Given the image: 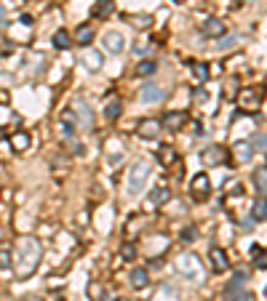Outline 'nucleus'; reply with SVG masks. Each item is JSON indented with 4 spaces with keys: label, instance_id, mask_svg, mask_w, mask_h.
Wrapping results in <instances>:
<instances>
[{
    "label": "nucleus",
    "instance_id": "obj_1",
    "mask_svg": "<svg viewBox=\"0 0 267 301\" xmlns=\"http://www.w3.org/2000/svg\"><path fill=\"white\" fill-rule=\"evenodd\" d=\"M40 256H43V248L38 243V237H22L16 245V272L22 280H27L32 272L38 269L40 264Z\"/></svg>",
    "mask_w": 267,
    "mask_h": 301
},
{
    "label": "nucleus",
    "instance_id": "obj_2",
    "mask_svg": "<svg viewBox=\"0 0 267 301\" xmlns=\"http://www.w3.org/2000/svg\"><path fill=\"white\" fill-rule=\"evenodd\" d=\"M150 179V163L147 160H134L128 166V176H126V192L128 195H139L145 189Z\"/></svg>",
    "mask_w": 267,
    "mask_h": 301
},
{
    "label": "nucleus",
    "instance_id": "obj_3",
    "mask_svg": "<svg viewBox=\"0 0 267 301\" xmlns=\"http://www.w3.org/2000/svg\"><path fill=\"white\" fill-rule=\"evenodd\" d=\"M235 99H238L240 112H254V109H259V104H262L265 91H262V86H249V88L238 91Z\"/></svg>",
    "mask_w": 267,
    "mask_h": 301
},
{
    "label": "nucleus",
    "instance_id": "obj_4",
    "mask_svg": "<svg viewBox=\"0 0 267 301\" xmlns=\"http://www.w3.org/2000/svg\"><path fill=\"white\" fill-rule=\"evenodd\" d=\"M177 269L185 274L187 280H195V283H200L203 280V267H200L198 256H190V253H182L177 259Z\"/></svg>",
    "mask_w": 267,
    "mask_h": 301
},
{
    "label": "nucleus",
    "instance_id": "obj_5",
    "mask_svg": "<svg viewBox=\"0 0 267 301\" xmlns=\"http://www.w3.org/2000/svg\"><path fill=\"white\" fill-rule=\"evenodd\" d=\"M208 192H211V179H208V173L192 176V181H190V195L192 198L195 200H206Z\"/></svg>",
    "mask_w": 267,
    "mask_h": 301
},
{
    "label": "nucleus",
    "instance_id": "obj_6",
    "mask_svg": "<svg viewBox=\"0 0 267 301\" xmlns=\"http://www.w3.org/2000/svg\"><path fill=\"white\" fill-rule=\"evenodd\" d=\"M187 123V112H182V109H171V112L163 115V120H160V126L166 131H182Z\"/></svg>",
    "mask_w": 267,
    "mask_h": 301
},
{
    "label": "nucleus",
    "instance_id": "obj_7",
    "mask_svg": "<svg viewBox=\"0 0 267 301\" xmlns=\"http://www.w3.org/2000/svg\"><path fill=\"white\" fill-rule=\"evenodd\" d=\"M208 264H211V269L217 274L230 269V261H227V253L222 251V248H211V251H208Z\"/></svg>",
    "mask_w": 267,
    "mask_h": 301
},
{
    "label": "nucleus",
    "instance_id": "obj_8",
    "mask_svg": "<svg viewBox=\"0 0 267 301\" xmlns=\"http://www.w3.org/2000/svg\"><path fill=\"white\" fill-rule=\"evenodd\" d=\"M59 126H62V136H64V139H73L75 131H77V115H75V109H64L62 117H59Z\"/></svg>",
    "mask_w": 267,
    "mask_h": 301
},
{
    "label": "nucleus",
    "instance_id": "obj_9",
    "mask_svg": "<svg viewBox=\"0 0 267 301\" xmlns=\"http://www.w3.org/2000/svg\"><path fill=\"white\" fill-rule=\"evenodd\" d=\"M102 43H104V48H107V54H120L123 45H126V37H123L120 32L110 30V32H104Z\"/></svg>",
    "mask_w": 267,
    "mask_h": 301
},
{
    "label": "nucleus",
    "instance_id": "obj_10",
    "mask_svg": "<svg viewBox=\"0 0 267 301\" xmlns=\"http://www.w3.org/2000/svg\"><path fill=\"white\" fill-rule=\"evenodd\" d=\"M80 64H83L88 72H99V69H102V54H99V51H94V48H83Z\"/></svg>",
    "mask_w": 267,
    "mask_h": 301
},
{
    "label": "nucleus",
    "instance_id": "obj_11",
    "mask_svg": "<svg viewBox=\"0 0 267 301\" xmlns=\"http://www.w3.org/2000/svg\"><path fill=\"white\" fill-rule=\"evenodd\" d=\"M75 115H77V126H83L86 131H94V112L86 101H77L75 104Z\"/></svg>",
    "mask_w": 267,
    "mask_h": 301
},
{
    "label": "nucleus",
    "instance_id": "obj_12",
    "mask_svg": "<svg viewBox=\"0 0 267 301\" xmlns=\"http://www.w3.org/2000/svg\"><path fill=\"white\" fill-rule=\"evenodd\" d=\"M200 32H203L206 37H222L225 32H227V27H225L222 19H206L203 27H200Z\"/></svg>",
    "mask_w": 267,
    "mask_h": 301
},
{
    "label": "nucleus",
    "instance_id": "obj_13",
    "mask_svg": "<svg viewBox=\"0 0 267 301\" xmlns=\"http://www.w3.org/2000/svg\"><path fill=\"white\" fill-rule=\"evenodd\" d=\"M163 96H166V91L160 86H155V83H147L142 88V101L145 104H158V101H163Z\"/></svg>",
    "mask_w": 267,
    "mask_h": 301
},
{
    "label": "nucleus",
    "instance_id": "obj_14",
    "mask_svg": "<svg viewBox=\"0 0 267 301\" xmlns=\"http://www.w3.org/2000/svg\"><path fill=\"white\" fill-rule=\"evenodd\" d=\"M203 163L206 166H222V163H227V152H225V147H208L206 152H203Z\"/></svg>",
    "mask_w": 267,
    "mask_h": 301
},
{
    "label": "nucleus",
    "instance_id": "obj_15",
    "mask_svg": "<svg viewBox=\"0 0 267 301\" xmlns=\"http://www.w3.org/2000/svg\"><path fill=\"white\" fill-rule=\"evenodd\" d=\"M232 155H235L238 163H251V158H254V144H249V141H238L235 147H232Z\"/></svg>",
    "mask_w": 267,
    "mask_h": 301
},
{
    "label": "nucleus",
    "instance_id": "obj_16",
    "mask_svg": "<svg viewBox=\"0 0 267 301\" xmlns=\"http://www.w3.org/2000/svg\"><path fill=\"white\" fill-rule=\"evenodd\" d=\"M30 144H32V139H30L27 131H16V134L11 136V147H14V152H24Z\"/></svg>",
    "mask_w": 267,
    "mask_h": 301
},
{
    "label": "nucleus",
    "instance_id": "obj_17",
    "mask_svg": "<svg viewBox=\"0 0 267 301\" xmlns=\"http://www.w3.org/2000/svg\"><path fill=\"white\" fill-rule=\"evenodd\" d=\"M113 11H115V0H96V5H94V16L96 19H107Z\"/></svg>",
    "mask_w": 267,
    "mask_h": 301
},
{
    "label": "nucleus",
    "instance_id": "obj_18",
    "mask_svg": "<svg viewBox=\"0 0 267 301\" xmlns=\"http://www.w3.org/2000/svg\"><path fill=\"white\" fill-rule=\"evenodd\" d=\"M131 285L134 288H145L147 283H150V272L145 269V267H136V269H131Z\"/></svg>",
    "mask_w": 267,
    "mask_h": 301
},
{
    "label": "nucleus",
    "instance_id": "obj_19",
    "mask_svg": "<svg viewBox=\"0 0 267 301\" xmlns=\"http://www.w3.org/2000/svg\"><path fill=\"white\" fill-rule=\"evenodd\" d=\"M120 112H123V101L120 99H110L107 107H104V117H107V120H118Z\"/></svg>",
    "mask_w": 267,
    "mask_h": 301
},
{
    "label": "nucleus",
    "instance_id": "obj_20",
    "mask_svg": "<svg viewBox=\"0 0 267 301\" xmlns=\"http://www.w3.org/2000/svg\"><path fill=\"white\" fill-rule=\"evenodd\" d=\"M158 131H160V123H155V120H142L139 123V136H145V139L158 136Z\"/></svg>",
    "mask_w": 267,
    "mask_h": 301
},
{
    "label": "nucleus",
    "instance_id": "obj_21",
    "mask_svg": "<svg viewBox=\"0 0 267 301\" xmlns=\"http://www.w3.org/2000/svg\"><path fill=\"white\" fill-rule=\"evenodd\" d=\"M75 40H77V45H86L94 40V27H88V24H83V27H77V32H75Z\"/></svg>",
    "mask_w": 267,
    "mask_h": 301
},
{
    "label": "nucleus",
    "instance_id": "obj_22",
    "mask_svg": "<svg viewBox=\"0 0 267 301\" xmlns=\"http://www.w3.org/2000/svg\"><path fill=\"white\" fill-rule=\"evenodd\" d=\"M158 160H160V166L171 168L174 163H177V152H174V147H160L158 149Z\"/></svg>",
    "mask_w": 267,
    "mask_h": 301
},
{
    "label": "nucleus",
    "instance_id": "obj_23",
    "mask_svg": "<svg viewBox=\"0 0 267 301\" xmlns=\"http://www.w3.org/2000/svg\"><path fill=\"white\" fill-rule=\"evenodd\" d=\"M168 198H171L168 187H155L153 195H150V202H153V205H163V202H168Z\"/></svg>",
    "mask_w": 267,
    "mask_h": 301
},
{
    "label": "nucleus",
    "instance_id": "obj_24",
    "mask_svg": "<svg viewBox=\"0 0 267 301\" xmlns=\"http://www.w3.org/2000/svg\"><path fill=\"white\" fill-rule=\"evenodd\" d=\"M136 75H139V77H150V75H155V72H158V64H155V62H150V59H145V62H139V64H136Z\"/></svg>",
    "mask_w": 267,
    "mask_h": 301
},
{
    "label": "nucleus",
    "instance_id": "obj_25",
    "mask_svg": "<svg viewBox=\"0 0 267 301\" xmlns=\"http://www.w3.org/2000/svg\"><path fill=\"white\" fill-rule=\"evenodd\" d=\"M51 43H54V48L64 51V48H70V43H73V40H70V35H67L64 30H56L54 37H51Z\"/></svg>",
    "mask_w": 267,
    "mask_h": 301
},
{
    "label": "nucleus",
    "instance_id": "obj_26",
    "mask_svg": "<svg viewBox=\"0 0 267 301\" xmlns=\"http://www.w3.org/2000/svg\"><path fill=\"white\" fill-rule=\"evenodd\" d=\"M254 184H257V189L262 195H267V166H262L257 173H254Z\"/></svg>",
    "mask_w": 267,
    "mask_h": 301
},
{
    "label": "nucleus",
    "instance_id": "obj_27",
    "mask_svg": "<svg viewBox=\"0 0 267 301\" xmlns=\"http://www.w3.org/2000/svg\"><path fill=\"white\" fill-rule=\"evenodd\" d=\"M251 216H254L257 221H267V200H257V202H254Z\"/></svg>",
    "mask_w": 267,
    "mask_h": 301
},
{
    "label": "nucleus",
    "instance_id": "obj_28",
    "mask_svg": "<svg viewBox=\"0 0 267 301\" xmlns=\"http://www.w3.org/2000/svg\"><path fill=\"white\" fill-rule=\"evenodd\" d=\"M51 171H54L56 176L67 173V171H70V163H67V158H54V160H51Z\"/></svg>",
    "mask_w": 267,
    "mask_h": 301
},
{
    "label": "nucleus",
    "instance_id": "obj_29",
    "mask_svg": "<svg viewBox=\"0 0 267 301\" xmlns=\"http://www.w3.org/2000/svg\"><path fill=\"white\" fill-rule=\"evenodd\" d=\"M131 22L136 30H147L153 24V19H150V14H136V16H131Z\"/></svg>",
    "mask_w": 267,
    "mask_h": 301
},
{
    "label": "nucleus",
    "instance_id": "obj_30",
    "mask_svg": "<svg viewBox=\"0 0 267 301\" xmlns=\"http://www.w3.org/2000/svg\"><path fill=\"white\" fill-rule=\"evenodd\" d=\"M192 77L198 83H203L206 77H208V67H206V64H192Z\"/></svg>",
    "mask_w": 267,
    "mask_h": 301
},
{
    "label": "nucleus",
    "instance_id": "obj_31",
    "mask_svg": "<svg viewBox=\"0 0 267 301\" xmlns=\"http://www.w3.org/2000/svg\"><path fill=\"white\" fill-rule=\"evenodd\" d=\"M198 227H185V230H182V240H185V243H195V240H198Z\"/></svg>",
    "mask_w": 267,
    "mask_h": 301
},
{
    "label": "nucleus",
    "instance_id": "obj_32",
    "mask_svg": "<svg viewBox=\"0 0 267 301\" xmlns=\"http://www.w3.org/2000/svg\"><path fill=\"white\" fill-rule=\"evenodd\" d=\"M227 299H230V301H254V296L249 291H230V293H227Z\"/></svg>",
    "mask_w": 267,
    "mask_h": 301
},
{
    "label": "nucleus",
    "instance_id": "obj_33",
    "mask_svg": "<svg viewBox=\"0 0 267 301\" xmlns=\"http://www.w3.org/2000/svg\"><path fill=\"white\" fill-rule=\"evenodd\" d=\"M227 195L240 198V195H243V184H240V181H230V184H227Z\"/></svg>",
    "mask_w": 267,
    "mask_h": 301
},
{
    "label": "nucleus",
    "instance_id": "obj_34",
    "mask_svg": "<svg viewBox=\"0 0 267 301\" xmlns=\"http://www.w3.org/2000/svg\"><path fill=\"white\" fill-rule=\"evenodd\" d=\"M8 267H11V251L0 248V269H8Z\"/></svg>",
    "mask_w": 267,
    "mask_h": 301
},
{
    "label": "nucleus",
    "instance_id": "obj_35",
    "mask_svg": "<svg viewBox=\"0 0 267 301\" xmlns=\"http://www.w3.org/2000/svg\"><path fill=\"white\" fill-rule=\"evenodd\" d=\"M120 256H123V259H128V261H131V259L136 256V248H134V245H123V251H120Z\"/></svg>",
    "mask_w": 267,
    "mask_h": 301
},
{
    "label": "nucleus",
    "instance_id": "obj_36",
    "mask_svg": "<svg viewBox=\"0 0 267 301\" xmlns=\"http://www.w3.org/2000/svg\"><path fill=\"white\" fill-rule=\"evenodd\" d=\"M134 51H136L139 56H145L147 51H150V45H147V43H136V45H134Z\"/></svg>",
    "mask_w": 267,
    "mask_h": 301
},
{
    "label": "nucleus",
    "instance_id": "obj_37",
    "mask_svg": "<svg viewBox=\"0 0 267 301\" xmlns=\"http://www.w3.org/2000/svg\"><path fill=\"white\" fill-rule=\"evenodd\" d=\"M192 134H195V136H203V126H200V120L192 123Z\"/></svg>",
    "mask_w": 267,
    "mask_h": 301
},
{
    "label": "nucleus",
    "instance_id": "obj_38",
    "mask_svg": "<svg viewBox=\"0 0 267 301\" xmlns=\"http://www.w3.org/2000/svg\"><path fill=\"white\" fill-rule=\"evenodd\" d=\"M8 99H11V96H8V91H5V88H0V104H8Z\"/></svg>",
    "mask_w": 267,
    "mask_h": 301
},
{
    "label": "nucleus",
    "instance_id": "obj_39",
    "mask_svg": "<svg viewBox=\"0 0 267 301\" xmlns=\"http://www.w3.org/2000/svg\"><path fill=\"white\" fill-rule=\"evenodd\" d=\"M0 139H5V128H0Z\"/></svg>",
    "mask_w": 267,
    "mask_h": 301
},
{
    "label": "nucleus",
    "instance_id": "obj_40",
    "mask_svg": "<svg viewBox=\"0 0 267 301\" xmlns=\"http://www.w3.org/2000/svg\"><path fill=\"white\" fill-rule=\"evenodd\" d=\"M27 301H40V299H27Z\"/></svg>",
    "mask_w": 267,
    "mask_h": 301
},
{
    "label": "nucleus",
    "instance_id": "obj_41",
    "mask_svg": "<svg viewBox=\"0 0 267 301\" xmlns=\"http://www.w3.org/2000/svg\"><path fill=\"white\" fill-rule=\"evenodd\" d=\"M174 3H185V0H174Z\"/></svg>",
    "mask_w": 267,
    "mask_h": 301
}]
</instances>
